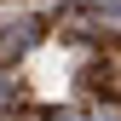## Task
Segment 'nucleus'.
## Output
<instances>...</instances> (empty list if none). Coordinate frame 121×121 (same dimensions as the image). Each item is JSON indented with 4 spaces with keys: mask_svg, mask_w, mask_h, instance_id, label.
<instances>
[{
    "mask_svg": "<svg viewBox=\"0 0 121 121\" xmlns=\"http://www.w3.org/2000/svg\"><path fill=\"white\" fill-rule=\"evenodd\" d=\"M12 92H17V81H12V75L0 69V110H6V104H12Z\"/></svg>",
    "mask_w": 121,
    "mask_h": 121,
    "instance_id": "2",
    "label": "nucleus"
},
{
    "mask_svg": "<svg viewBox=\"0 0 121 121\" xmlns=\"http://www.w3.org/2000/svg\"><path fill=\"white\" fill-rule=\"evenodd\" d=\"M29 40H35V29H29V23H17V29H0V58H17Z\"/></svg>",
    "mask_w": 121,
    "mask_h": 121,
    "instance_id": "1",
    "label": "nucleus"
}]
</instances>
